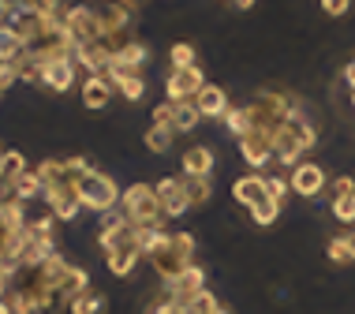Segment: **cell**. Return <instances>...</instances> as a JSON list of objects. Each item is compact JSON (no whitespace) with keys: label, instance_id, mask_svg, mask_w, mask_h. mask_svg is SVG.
<instances>
[{"label":"cell","instance_id":"6da1fadb","mask_svg":"<svg viewBox=\"0 0 355 314\" xmlns=\"http://www.w3.org/2000/svg\"><path fill=\"white\" fill-rule=\"evenodd\" d=\"M314 142H318V131H314V123L306 116H288L281 128L273 131L270 146H273V157L281 161L284 168H295L300 165V154L303 150H311Z\"/></svg>","mask_w":355,"mask_h":314},{"label":"cell","instance_id":"7a4b0ae2","mask_svg":"<svg viewBox=\"0 0 355 314\" xmlns=\"http://www.w3.org/2000/svg\"><path fill=\"white\" fill-rule=\"evenodd\" d=\"M191 259H195V236L191 232H168V240L150 254V265L157 270L161 281L172 284L191 265Z\"/></svg>","mask_w":355,"mask_h":314},{"label":"cell","instance_id":"3957f363","mask_svg":"<svg viewBox=\"0 0 355 314\" xmlns=\"http://www.w3.org/2000/svg\"><path fill=\"white\" fill-rule=\"evenodd\" d=\"M120 213L131 228H161L165 213H161V202L153 195L150 184H131L128 191L120 195Z\"/></svg>","mask_w":355,"mask_h":314},{"label":"cell","instance_id":"277c9868","mask_svg":"<svg viewBox=\"0 0 355 314\" xmlns=\"http://www.w3.org/2000/svg\"><path fill=\"white\" fill-rule=\"evenodd\" d=\"M75 198H79L83 209H94V213H109V209H116L120 202V187L116 180L109 173H98V168H90L86 176L75 180Z\"/></svg>","mask_w":355,"mask_h":314},{"label":"cell","instance_id":"5b68a950","mask_svg":"<svg viewBox=\"0 0 355 314\" xmlns=\"http://www.w3.org/2000/svg\"><path fill=\"white\" fill-rule=\"evenodd\" d=\"M64 26H68L71 42L75 45H86V42H101V12H94V8L86 4H75L64 12Z\"/></svg>","mask_w":355,"mask_h":314},{"label":"cell","instance_id":"8992f818","mask_svg":"<svg viewBox=\"0 0 355 314\" xmlns=\"http://www.w3.org/2000/svg\"><path fill=\"white\" fill-rule=\"evenodd\" d=\"M288 191L300 198H318L325 191V168L314 161H300V165L288 173Z\"/></svg>","mask_w":355,"mask_h":314},{"label":"cell","instance_id":"52a82bcc","mask_svg":"<svg viewBox=\"0 0 355 314\" xmlns=\"http://www.w3.org/2000/svg\"><path fill=\"white\" fill-rule=\"evenodd\" d=\"M206 87V75L202 68H180V71H168V79H165V94H168V101L176 105V101H195V94Z\"/></svg>","mask_w":355,"mask_h":314},{"label":"cell","instance_id":"ba28073f","mask_svg":"<svg viewBox=\"0 0 355 314\" xmlns=\"http://www.w3.org/2000/svg\"><path fill=\"white\" fill-rule=\"evenodd\" d=\"M37 82L49 87L53 94H68L75 87V60L71 56H60V60H45L37 68Z\"/></svg>","mask_w":355,"mask_h":314},{"label":"cell","instance_id":"9c48e42d","mask_svg":"<svg viewBox=\"0 0 355 314\" xmlns=\"http://www.w3.org/2000/svg\"><path fill=\"white\" fill-rule=\"evenodd\" d=\"M153 195H157L161 202V213L165 217H184L187 213V195H184V184H180L176 176H161L157 184H153Z\"/></svg>","mask_w":355,"mask_h":314},{"label":"cell","instance_id":"30bf717a","mask_svg":"<svg viewBox=\"0 0 355 314\" xmlns=\"http://www.w3.org/2000/svg\"><path fill=\"white\" fill-rule=\"evenodd\" d=\"M45 202H49V213L56 221H75L79 217V198H75V184H56L45 187Z\"/></svg>","mask_w":355,"mask_h":314},{"label":"cell","instance_id":"8fae6325","mask_svg":"<svg viewBox=\"0 0 355 314\" xmlns=\"http://www.w3.org/2000/svg\"><path fill=\"white\" fill-rule=\"evenodd\" d=\"M202 288H206V270H202V265L191 262L187 270L168 284V299H176L180 307H187V299H191V296H198Z\"/></svg>","mask_w":355,"mask_h":314},{"label":"cell","instance_id":"7c38bea8","mask_svg":"<svg viewBox=\"0 0 355 314\" xmlns=\"http://www.w3.org/2000/svg\"><path fill=\"white\" fill-rule=\"evenodd\" d=\"M232 198H236L239 206H247V209H254L258 202H266V198H270L266 176H258V173H251V176H239L236 184H232Z\"/></svg>","mask_w":355,"mask_h":314},{"label":"cell","instance_id":"4fadbf2b","mask_svg":"<svg viewBox=\"0 0 355 314\" xmlns=\"http://www.w3.org/2000/svg\"><path fill=\"white\" fill-rule=\"evenodd\" d=\"M105 79H109L112 94H120V98H128V101L146 98V79H142L139 71H105Z\"/></svg>","mask_w":355,"mask_h":314},{"label":"cell","instance_id":"5bb4252c","mask_svg":"<svg viewBox=\"0 0 355 314\" xmlns=\"http://www.w3.org/2000/svg\"><path fill=\"white\" fill-rule=\"evenodd\" d=\"M195 109H198V116H220L225 120V112H228V94L225 87H214V82H206L202 90L195 94Z\"/></svg>","mask_w":355,"mask_h":314},{"label":"cell","instance_id":"9a60e30c","mask_svg":"<svg viewBox=\"0 0 355 314\" xmlns=\"http://www.w3.org/2000/svg\"><path fill=\"white\" fill-rule=\"evenodd\" d=\"M150 60V49L142 42H123L116 53H112V64H109V71H139L142 64Z\"/></svg>","mask_w":355,"mask_h":314},{"label":"cell","instance_id":"2e32d148","mask_svg":"<svg viewBox=\"0 0 355 314\" xmlns=\"http://www.w3.org/2000/svg\"><path fill=\"white\" fill-rule=\"evenodd\" d=\"M239 154H243V161H247L251 168H262V165H270V157H273L270 135H258V131H251L247 139H239Z\"/></svg>","mask_w":355,"mask_h":314},{"label":"cell","instance_id":"e0dca14e","mask_svg":"<svg viewBox=\"0 0 355 314\" xmlns=\"http://www.w3.org/2000/svg\"><path fill=\"white\" fill-rule=\"evenodd\" d=\"M180 165H184V176H209L214 173V150H209L206 142H198V146L184 150Z\"/></svg>","mask_w":355,"mask_h":314},{"label":"cell","instance_id":"ac0fdd59","mask_svg":"<svg viewBox=\"0 0 355 314\" xmlns=\"http://www.w3.org/2000/svg\"><path fill=\"white\" fill-rule=\"evenodd\" d=\"M112 101V87L105 75H86L83 79V105L86 109H105Z\"/></svg>","mask_w":355,"mask_h":314},{"label":"cell","instance_id":"d6986e66","mask_svg":"<svg viewBox=\"0 0 355 314\" xmlns=\"http://www.w3.org/2000/svg\"><path fill=\"white\" fill-rule=\"evenodd\" d=\"M26 56V42L8 23H0V64H19Z\"/></svg>","mask_w":355,"mask_h":314},{"label":"cell","instance_id":"ffe728a7","mask_svg":"<svg viewBox=\"0 0 355 314\" xmlns=\"http://www.w3.org/2000/svg\"><path fill=\"white\" fill-rule=\"evenodd\" d=\"M180 184H184V195H187V206H206L209 195H214V180L209 176H180Z\"/></svg>","mask_w":355,"mask_h":314},{"label":"cell","instance_id":"44dd1931","mask_svg":"<svg viewBox=\"0 0 355 314\" xmlns=\"http://www.w3.org/2000/svg\"><path fill=\"white\" fill-rule=\"evenodd\" d=\"M198 109H195V101H176L172 105V131L176 135H184V131H195L198 128Z\"/></svg>","mask_w":355,"mask_h":314},{"label":"cell","instance_id":"7402d4cb","mask_svg":"<svg viewBox=\"0 0 355 314\" xmlns=\"http://www.w3.org/2000/svg\"><path fill=\"white\" fill-rule=\"evenodd\" d=\"M37 195H45V187H42V180H37L34 168H26V173L12 184V198L26 206V202H31V198H37Z\"/></svg>","mask_w":355,"mask_h":314},{"label":"cell","instance_id":"603a6c76","mask_svg":"<svg viewBox=\"0 0 355 314\" xmlns=\"http://www.w3.org/2000/svg\"><path fill=\"white\" fill-rule=\"evenodd\" d=\"M68 311H71V314H105V311H109V303H105L101 292L86 288L83 296H75V299L68 303Z\"/></svg>","mask_w":355,"mask_h":314},{"label":"cell","instance_id":"cb8c5ba5","mask_svg":"<svg viewBox=\"0 0 355 314\" xmlns=\"http://www.w3.org/2000/svg\"><path fill=\"white\" fill-rule=\"evenodd\" d=\"M172 142H176L172 123H150V128H146V146L153 150V154H165Z\"/></svg>","mask_w":355,"mask_h":314},{"label":"cell","instance_id":"d4e9b609","mask_svg":"<svg viewBox=\"0 0 355 314\" xmlns=\"http://www.w3.org/2000/svg\"><path fill=\"white\" fill-rule=\"evenodd\" d=\"M34 173H37V180H42V187H56V184H71V180H68V173H64V161H56V157H49V161H42V165H37Z\"/></svg>","mask_w":355,"mask_h":314},{"label":"cell","instance_id":"484cf974","mask_svg":"<svg viewBox=\"0 0 355 314\" xmlns=\"http://www.w3.org/2000/svg\"><path fill=\"white\" fill-rule=\"evenodd\" d=\"M23 173H26V157L19 154V150H4V157H0V180L15 184Z\"/></svg>","mask_w":355,"mask_h":314},{"label":"cell","instance_id":"4316f807","mask_svg":"<svg viewBox=\"0 0 355 314\" xmlns=\"http://www.w3.org/2000/svg\"><path fill=\"white\" fill-rule=\"evenodd\" d=\"M225 123H228V131H232V135H239V139L251 135V112H247V105H236V109L228 105Z\"/></svg>","mask_w":355,"mask_h":314},{"label":"cell","instance_id":"83f0119b","mask_svg":"<svg viewBox=\"0 0 355 314\" xmlns=\"http://www.w3.org/2000/svg\"><path fill=\"white\" fill-rule=\"evenodd\" d=\"M135 240H139L142 259H150V254H153L161 243L168 240V232H165V228H135Z\"/></svg>","mask_w":355,"mask_h":314},{"label":"cell","instance_id":"f1b7e54d","mask_svg":"<svg viewBox=\"0 0 355 314\" xmlns=\"http://www.w3.org/2000/svg\"><path fill=\"white\" fill-rule=\"evenodd\" d=\"M277 217H281V202H277V198H266V202H258V206L251 209V221L262 225V228H270Z\"/></svg>","mask_w":355,"mask_h":314},{"label":"cell","instance_id":"f546056e","mask_svg":"<svg viewBox=\"0 0 355 314\" xmlns=\"http://www.w3.org/2000/svg\"><path fill=\"white\" fill-rule=\"evenodd\" d=\"M168 60H172V71L195 68V45H191V42H176V45L168 49Z\"/></svg>","mask_w":355,"mask_h":314},{"label":"cell","instance_id":"4dcf8cb0","mask_svg":"<svg viewBox=\"0 0 355 314\" xmlns=\"http://www.w3.org/2000/svg\"><path fill=\"white\" fill-rule=\"evenodd\" d=\"M217 307H220V303H217V296H214L209 288H202L198 296L187 299V314H214Z\"/></svg>","mask_w":355,"mask_h":314},{"label":"cell","instance_id":"1f68e13d","mask_svg":"<svg viewBox=\"0 0 355 314\" xmlns=\"http://www.w3.org/2000/svg\"><path fill=\"white\" fill-rule=\"evenodd\" d=\"M333 217L344 225H355V195H344V198H333Z\"/></svg>","mask_w":355,"mask_h":314},{"label":"cell","instance_id":"d6a6232c","mask_svg":"<svg viewBox=\"0 0 355 314\" xmlns=\"http://www.w3.org/2000/svg\"><path fill=\"white\" fill-rule=\"evenodd\" d=\"M146 314H187V307H180V303L176 299H157V303H150V307H146Z\"/></svg>","mask_w":355,"mask_h":314},{"label":"cell","instance_id":"836d02e7","mask_svg":"<svg viewBox=\"0 0 355 314\" xmlns=\"http://www.w3.org/2000/svg\"><path fill=\"white\" fill-rule=\"evenodd\" d=\"M322 12L333 15V19H340V15L352 12V0H322Z\"/></svg>","mask_w":355,"mask_h":314},{"label":"cell","instance_id":"e575fe53","mask_svg":"<svg viewBox=\"0 0 355 314\" xmlns=\"http://www.w3.org/2000/svg\"><path fill=\"white\" fill-rule=\"evenodd\" d=\"M266 187H270V198L284 202V195H288V180L284 176H266Z\"/></svg>","mask_w":355,"mask_h":314},{"label":"cell","instance_id":"d590c367","mask_svg":"<svg viewBox=\"0 0 355 314\" xmlns=\"http://www.w3.org/2000/svg\"><path fill=\"white\" fill-rule=\"evenodd\" d=\"M325 254H329V262H333V265H352V259H348V251L340 247V240H329Z\"/></svg>","mask_w":355,"mask_h":314},{"label":"cell","instance_id":"8d00e7d4","mask_svg":"<svg viewBox=\"0 0 355 314\" xmlns=\"http://www.w3.org/2000/svg\"><path fill=\"white\" fill-rule=\"evenodd\" d=\"M344 195H355V180L352 176H337V180H333V198H344Z\"/></svg>","mask_w":355,"mask_h":314},{"label":"cell","instance_id":"74e56055","mask_svg":"<svg viewBox=\"0 0 355 314\" xmlns=\"http://www.w3.org/2000/svg\"><path fill=\"white\" fill-rule=\"evenodd\" d=\"M153 123H172V101H165V105L153 109Z\"/></svg>","mask_w":355,"mask_h":314},{"label":"cell","instance_id":"f35d334b","mask_svg":"<svg viewBox=\"0 0 355 314\" xmlns=\"http://www.w3.org/2000/svg\"><path fill=\"white\" fill-rule=\"evenodd\" d=\"M337 240H340V247H344V251H348V259L355 262V232H340Z\"/></svg>","mask_w":355,"mask_h":314},{"label":"cell","instance_id":"ab89813d","mask_svg":"<svg viewBox=\"0 0 355 314\" xmlns=\"http://www.w3.org/2000/svg\"><path fill=\"white\" fill-rule=\"evenodd\" d=\"M344 82H348V90H355V56L344 64Z\"/></svg>","mask_w":355,"mask_h":314},{"label":"cell","instance_id":"60d3db41","mask_svg":"<svg viewBox=\"0 0 355 314\" xmlns=\"http://www.w3.org/2000/svg\"><path fill=\"white\" fill-rule=\"evenodd\" d=\"M8 281H12V277H8V273H4V270H0V299H4V296H8Z\"/></svg>","mask_w":355,"mask_h":314},{"label":"cell","instance_id":"b9f144b4","mask_svg":"<svg viewBox=\"0 0 355 314\" xmlns=\"http://www.w3.org/2000/svg\"><path fill=\"white\" fill-rule=\"evenodd\" d=\"M232 4L239 8V12H247V8H254V0H232Z\"/></svg>","mask_w":355,"mask_h":314},{"label":"cell","instance_id":"7bdbcfd3","mask_svg":"<svg viewBox=\"0 0 355 314\" xmlns=\"http://www.w3.org/2000/svg\"><path fill=\"white\" fill-rule=\"evenodd\" d=\"M0 314H15V311H12V303H8V299H0Z\"/></svg>","mask_w":355,"mask_h":314},{"label":"cell","instance_id":"ee69618b","mask_svg":"<svg viewBox=\"0 0 355 314\" xmlns=\"http://www.w3.org/2000/svg\"><path fill=\"white\" fill-rule=\"evenodd\" d=\"M214 314H232V311H228V307H217V311H214Z\"/></svg>","mask_w":355,"mask_h":314},{"label":"cell","instance_id":"f6af8a7d","mask_svg":"<svg viewBox=\"0 0 355 314\" xmlns=\"http://www.w3.org/2000/svg\"><path fill=\"white\" fill-rule=\"evenodd\" d=\"M352 112H355V90H352Z\"/></svg>","mask_w":355,"mask_h":314},{"label":"cell","instance_id":"bcb514c9","mask_svg":"<svg viewBox=\"0 0 355 314\" xmlns=\"http://www.w3.org/2000/svg\"><path fill=\"white\" fill-rule=\"evenodd\" d=\"M128 4H139V0H128Z\"/></svg>","mask_w":355,"mask_h":314}]
</instances>
